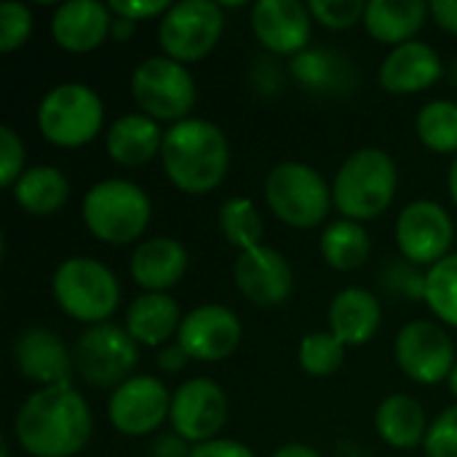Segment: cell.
I'll return each mask as SVG.
<instances>
[{
	"label": "cell",
	"mask_w": 457,
	"mask_h": 457,
	"mask_svg": "<svg viewBox=\"0 0 457 457\" xmlns=\"http://www.w3.org/2000/svg\"><path fill=\"white\" fill-rule=\"evenodd\" d=\"M187 270V252L174 238H150L131 257V278L147 292H166Z\"/></svg>",
	"instance_id": "cell-21"
},
{
	"label": "cell",
	"mask_w": 457,
	"mask_h": 457,
	"mask_svg": "<svg viewBox=\"0 0 457 457\" xmlns=\"http://www.w3.org/2000/svg\"><path fill=\"white\" fill-rule=\"evenodd\" d=\"M54 297L70 319L96 327L118 308L120 287L107 265L91 257H72L54 273Z\"/></svg>",
	"instance_id": "cell-5"
},
{
	"label": "cell",
	"mask_w": 457,
	"mask_h": 457,
	"mask_svg": "<svg viewBox=\"0 0 457 457\" xmlns=\"http://www.w3.org/2000/svg\"><path fill=\"white\" fill-rule=\"evenodd\" d=\"M137 361V340L115 324H96L86 329L72 351V364L78 375L94 388L123 386Z\"/></svg>",
	"instance_id": "cell-9"
},
{
	"label": "cell",
	"mask_w": 457,
	"mask_h": 457,
	"mask_svg": "<svg viewBox=\"0 0 457 457\" xmlns=\"http://www.w3.org/2000/svg\"><path fill=\"white\" fill-rule=\"evenodd\" d=\"M383 319V308L378 297L367 289L351 287L343 289L329 305L332 335L343 345H364L375 337Z\"/></svg>",
	"instance_id": "cell-22"
},
{
	"label": "cell",
	"mask_w": 457,
	"mask_h": 457,
	"mask_svg": "<svg viewBox=\"0 0 457 457\" xmlns=\"http://www.w3.org/2000/svg\"><path fill=\"white\" fill-rule=\"evenodd\" d=\"M431 13H434V19L439 21L442 29L457 35V0H434Z\"/></svg>",
	"instance_id": "cell-40"
},
{
	"label": "cell",
	"mask_w": 457,
	"mask_h": 457,
	"mask_svg": "<svg viewBox=\"0 0 457 457\" xmlns=\"http://www.w3.org/2000/svg\"><path fill=\"white\" fill-rule=\"evenodd\" d=\"M171 428L185 442H212L228 420V399L209 378H193L171 396Z\"/></svg>",
	"instance_id": "cell-13"
},
{
	"label": "cell",
	"mask_w": 457,
	"mask_h": 457,
	"mask_svg": "<svg viewBox=\"0 0 457 457\" xmlns=\"http://www.w3.org/2000/svg\"><path fill=\"white\" fill-rule=\"evenodd\" d=\"M375 426H378L380 439L396 450H415L428 436V423H426V412L420 402L404 394L388 396L378 407Z\"/></svg>",
	"instance_id": "cell-26"
},
{
	"label": "cell",
	"mask_w": 457,
	"mask_h": 457,
	"mask_svg": "<svg viewBox=\"0 0 457 457\" xmlns=\"http://www.w3.org/2000/svg\"><path fill=\"white\" fill-rule=\"evenodd\" d=\"M107 8L120 16V19H131V21H142V19H150V16H158V13H169L171 11V3L169 0H112L107 3Z\"/></svg>",
	"instance_id": "cell-38"
},
{
	"label": "cell",
	"mask_w": 457,
	"mask_h": 457,
	"mask_svg": "<svg viewBox=\"0 0 457 457\" xmlns=\"http://www.w3.org/2000/svg\"><path fill=\"white\" fill-rule=\"evenodd\" d=\"M442 72L445 67L439 54L428 43L410 40L386 56L380 67V86L391 94H418L431 88Z\"/></svg>",
	"instance_id": "cell-19"
},
{
	"label": "cell",
	"mask_w": 457,
	"mask_h": 457,
	"mask_svg": "<svg viewBox=\"0 0 457 457\" xmlns=\"http://www.w3.org/2000/svg\"><path fill=\"white\" fill-rule=\"evenodd\" d=\"M32 32V13L27 5L21 3H3L0 5V51L11 54L16 48H21L27 43Z\"/></svg>",
	"instance_id": "cell-34"
},
{
	"label": "cell",
	"mask_w": 457,
	"mask_h": 457,
	"mask_svg": "<svg viewBox=\"0 0 457 457\" xmlns=\"http://www.w3.org/2000/svg\"><path fill=\"white\" fill-rule=\"evenodd\" d=\"M423 447L428 457H457V404L431 423Z\"/></svg>",
	"instance_id": "cell-36"
},
{
	"label": "cell",
	"mask_w": 457,
	"mask_h": 457,
	"mask_svg": "<svg viewBox=\"0 0 457 457\" xmlns=\"http://www.w3.org/2000/svg\"><path fill=\"white\" fill-rule=\"evenodd\" d=\"M420 142L442 155L457 153V104L447 99L428 102L415 120Z\"/></svg>",
	"instance_id": "cell-29"
},
{
	"label": "cell",
	"mask_w": 457,
	"mask_h": 457,
	"mask_svg": "<svg viewBox=\"0 0 457 457\" xmlns=\"http://www.w3.org/2000/svg\"><path fill=\"white\" fill-rule=\"evenodd\" d=\"M220 228L230 246L249 252L260 246L262 236V220L257 206L249 198H228L220 209Z\"/></svg>",
	"instance_id": "cell-30"
},
{
	"label": "cell",
	"mask_w": 457,
	"mask_h": 457,
	"mask_svg": "<svg viewBox=\"0 0 457 457\" xmlns=\"http://www.w3.org/2000/svg\"><path fill=\"white\" fill-rule=\"evenodd\" d=\"M225 27V16L220 3L212 0H182L171 5L163 16L158 37L161 48L174 62H198L204 59L220 40Z\"/></svg>",
	"instance_id": "cell-10"
},
{
	"label": "cell",
	"mask_w": 457,
	"mask_h": 457,
	"mask_svg": "<svg viewBox=\"0 0 457 457\" xmlns=\"http://www.w3.org/2000/svg\"><path fill=\"white\" fill-rule=\"evenodd\" d=\"M179 308L177 303L163 292H147L139 295L126 313V332L145 345H161L174 332H179Z\"/></svg>",
	"instance_id": "cell-25"
},
{
	"label": "cell",
	"mask_w": 457,
	"mask_h": 457,
	"mask_svg": "<svg viewBox=\"0 0 457 457\" xmlns=\"http://www.w3.org/2000/svg\"><path fill=\"white\" fill-rule=\"evenodd\" d=\"M163 147V134L150 115H123L107 131V153L120 166H142Z\"/></svg>",
	"instance_id": "cell-24"
},
{
	"label": "cell",
	"mask_w": 457,
	"mask_h": 457,
	"mask_svg": "<svg viewBox=\"0 0 457 457\" xmlns=\"http://www.w3.org/2000/svg\"><path fill=\"white\" fill-rule=\"evenodd\" d=\"M345 345L332 332H311L300 343V364L308 375L327 378L343 367Z\"/></svg>",
	"instance_id": "cell-32"
},
{
	"label": "cell",
	"mask_w": 457,
	"mask_h": 457,
	"mask_svg": "<svg viewBox=\"0 0 457 457\" xmlns=\"http://www.w3.org/2000/svg\"><path fill=\"white\" fill-rule=\"evenodd\" d=\"M450 391L457 396V364L455 370H453V375H450Z\"/></svg>",
	"instance_id": "cell-46"
},
{
	"label": "cell",
	"mask_w": 457,
	"mask_h": 457,
	"mask_svg": "<svg viewBox=\"0 0 457 457\" xmlns=\"http://www.w3.org/2000/svg\"><path fill=\"white\" fill-rule=\"evenodd\" d=\"M110 8L96 0H72L56 8L51 19L54 40L72 54L94 51L104 43L107 32H112Z\"/></svg>",
	"instance_id": "cell-18"
},
{
	"label": "cell",
	"mask_w": 457,
	"mask_h": 457,
	"mask_svg": "<svg viewBox=\"0 0 457 457\" xmlns=\"http://www.w3.org/2000/svg\"><path fill=\"white\" fill-rule=\"evenodd\" d=\"M423 297L442 321L457 327V254L445 257L428 270Z\"/></svg>",
	"instance_id": "cell-31"
},
{
	"label": "cell",
	"mask_w": 457,
	"mask_h": 457,
	"mask_svg": "<svg viewBox=\"0 0 457 457\" xmlns=\"http://www.w3.org/2000/svg\"><path fill=\"white\" fill-rule=\"evenodd\" d=\"M295 75L308 86V88H332L340 86V72L345 70L340 59H335L327 51H303L300 56H295L292 62Z\"/></svg>",
	"instance_id": "cell-33"
},
{
	"label": "cell",
	"mask_w": 457,
	"mask_h": 457,
	"mask_svg": "<svg viewBox=\"0 0 457 457\" xmlns=\"http://www.w3.org/2000/svg\"><path fill=\"white\" fill-rule=\"evenodd\" d=\"M155 457H190V453H187V447L182 445V439L166 436V439H161V442L155 445Z\"/></svg>",
	"instance_id": "cell-42"
},
{
	"label": "cell",
	"mask_w": 457,
	"mask_h": 457,
	"mask_svg": "<svg viewBox=\"0 0 457 457\" xmlns=\"http://www.w3.org/2000/svg\"><path fill=\"white\" fill-rule=\"evenodd\" d=\"M187 361H190V356H187V351L179 343L177 345H166L161 351V356H158V364H161L163 372H179V370H185Z\"/></svg>",
	"instance_id": "cell-41"
},
{
	"label": "cell",
	"mask_w": 457,
	"mask_h": 457,
	"mask_svg": "<svg viewBox=\"0 0 457 457\" xmlns=\"http://www.w3.org/2000/svg\"><path fill=\"white\" fill-rule=\"evenodd\" d=\"M131 91L137 104L153 120H185L195 104V80L185 64L169 56L145 59L131 75Z\"/></svg>",
	"instance_id": "cell-8"
},
{
	"label": "cell",
	"mask_w": 457,
	"mask_h": 457,
	"mask_svg": "<svg viewBox=\"0 0 457 457\" xmlns=\"http://www.w3.org/2000/svg\"><path fill=\"white\" fill-rule=\"evenodd\" d=\"M233 276L241 295L262 308L281 305L292 295V268L287 257L262 244L249 252H241Z\"/></svg>",
	"instance_id": "cell-16"
},
{
	"label": "cell",
	"mask_w": 457,
	"mask_h": 457,
	"mask_svg": "<svg viewBox=\"0 0 457 457\" xmlns=\"http://www.w3.org/2000/svg\"><path fill=\"white\" fill-rule=\"evenodd\" d=\"M134 27H137V21H131V19H112V35L118 37V40H123V37H131L134 35Z\"/></svg>",
	"instance_id": "cell-44"
},
{
	"label": "cell",
	"mask_w": 457,
	"mask_h": 457,
	"mask_svg": "<svg viewBox=\"0 0 457 457\" xmlns=\"http://www.w3.org/2000/svg\"><path fill=\"white\" fill-rule=\"evenodd\" d=\"M86 228L107 244H131L150 225V198L129 179L96 182L83 198Z\"/></svg>",
	"instance_id": "cell-4"
},
{
	"label": "cell",
	"mask_w": 457,
	"mask_h": 457,
	"mask_svg": "<svg viewBox=\"0 0 457 457\" xmlns=\"http://www.w3.org/2000/svg\"><path fill=\"white\" fill-rule=\"evenodd\" d=\"M16 370L35 383L62 386L70 378V356L64 343L48 329H24L13 343Z\"/></svg>",
	"instance_id": "cell-20"
},
{
	"label": "cell",
	"mask_w": 457,
	"mask_h": 457,
	"mask_svg": "<svg viewBox=\"0 0 457 457\" xmlns=\"http://www.w3.org/2000/svg\"><path fill=\"white\" fill-rule=\"evenodd\" d=\"M11 190H13V201L27 214H35V217H48L59 212L70 195V185L56 166L27 169Z\"/></svg>",
	"instance_id": "cell-27"
},
{
	"label": "cell",
	"mask_w": 457,
	"mask_h": 457,
	"mask_svg": "<svg viewBox=\"0 0 457 457\" xmlns=\"http://www.w3.org/2000/svg\"><path fill=\"white\" fill-rule=\"evenodd\" d=\"M102 99L83 83H62L37 107L40 134L59 147H80L102 129Z\"/></svg>",
	"instance_id": "cell-7"
},
{
	"label": "cell",
	"mask_w": 457,
	"mask_h": 457,
	"mask_svg": "<svg viewBox=\"0 0 457 457\" xmlns=\"http://www.w3.org/2000/svg\"><path fill=\"white\" fill-rule=\"evenodd\" d=\"M24 166V145L21 139L13 134V129L0 126V185L3 187H13L19 182V177Z\"/></svg>",
	"instance_id": "cell-37"
},
{
	"label": "cell",
	"mask_w": 457,
	"mask_h": 457,
	"mask_svg": "<svg viewBox=\"0 0 457 457\" xmlns=\"http://www.w3.org/2000/svg\"><path fill=\"white\" fill-rule=\"evenodd\" d=\"M396 361L410 380L436 386L453 375L455 348L442 327L431 321H412L396 337Z\"/></svg>",
	"instance_id": "cell-11"
},
{
	"label": "cell",
	"mask_w": 457,
	"mask_h": 457,
	"mask_svg": "<svg viewBox=\"0 0 457 457\" xmlns=\"http://www.w3.org/2000/svg\"><path fill=\"white\" fill-rule=\"evenodd\" d=\"M177 343L198 361H222L241 343V321L225 305H201L190 311L177 332Z\"/></svg>",
	"instance_id": "cell-15"
},
{
	"label": "cell",
	"mask_w": 457,
	"mask_h": 457,
	"mask_svg": "<svg viewBox=\"0 0 457 457\" xmlns=\"http://www.w3.org/2000/svg\"><path fill=\"white\" fill-rule=\"evenodd\" d=\"M453 220L445 206L434 201L410 204L396 220V241L412 265H436L453 246Z\"/></svg>",
	"instance_id": "cell-12"
},
{
	"label": "cell",
	"mask_w": 457,
	"mask_h": 457,
	"mask_svg": "<svg viewBox=\"0 0 457 457\" xmlns=\"http://www.w3.org/2000/svg\"><path fill=\"white\" fill-rule=\"evenodd\" d=\"M161 158L179 190L201 195L225 179L230 150L220 126L204 118H185L163 134Z\"/></svg>",
	"instance_id": "cell-2"
},
{
	"label": "cell",
	"mask_w": 457,
	"mask_h": 457,
	"mask_svg": "<svg viewBox=\"0 0 457 457\" xmlns=\"http://www.w3.org/2000/svg\"><path fill=\"white\" fill-rule=\"evenodd\" d=\"M321 254L335 270H356L370 257V233L353 220H337L321 233Z\"/></svg>",
	"instance_id": "cell-28"
},
{
	"label": "cell",
	"mask_w": 457,
	"mask_h": 457,
	"mask_svg": "<svg viewBox=\"0 0 457 457\" xmlns=\"http://www.w3.org/2000/svg\"><path fill=\"white\" fill-rule=\"evenodd\" d=\"M273 457H321L313 447H308V445H287V447H281V450H276Z\"/></svg>",
	"instance_id": "cell-43"
},
{
	"label": "cell",
	"mask_w": 457,
	"mask_h": 457,
	"mask_svg": "<svg viewBox=\"0 0 457 457\" xmlns=\"http://www.w3.org/2000/svg\"><path fill=\"white\" fill-rule=\"evenodd\" d=\"M171 415L166 386L150 375L129 378L110 399V420L126 436H145Z\"/></svg>",
	"instance_id": "cell-14"
},
{
	"label": "cell",
	"mask_w": 457,
	"mask_h": 457,
	"mask_svg": "<svg viewBox=\"0 0 457 457\" xmlns=\"http://www.w3.org/2000/svg\"><path fill=\"white\" fill-rule=\"evenodd\" d=\"M265 198L281 222L308 230L321 225L329 214L332 190L316 169L297 161H287L268 174Z\"/></svg>",
	"instance_id": "cell-6"
},
{
	"label": "cell",
	"mask_w": 457,
	"mask_h": 457,
	"mask_svg": "<svg viewBox=\"0 0 457 457\" xmlns=\"http://www.w3.org/2000/svg\"><path fill=\"white\" fill-rule=\"evenodd\" d=\"M13 434L32 457H72L91 436V410L70 383L46 386L21 404Z\"/></svg>",
	"instance_id": "cell-1"
},
{
	"label": "cell",
	"mask_w": 457,
	"mask_h": 457,
	"mask_svg": "<svg viewBox=\"0 0 457 457\" xmlns=\"http://www.w3.org/2000/svg\"><path fill=\"white\" fill-rule=\"evenodd\" d=\"M190 457H257L246 445L233 439H212L204 445H195L190 450Z\"/></svg>",
	"instance_id": "cell-39"
},
{
	"label": "cell",
	"mask_w": 457,
	"mask_h": 457,
	"mask_svg": "<svg viewBox=\"0 0 457 457\" xmlns=\"http://www.w3.org/2000/svg\"><path fill=\"white\" fill-rule=\"evenodd\" d=\"M450 193H453V201L457 204V158L455 163H453V169H450Z\"/></svg>",
	"instance_id": "cell-45"
},
{
	"label": "cell",
	"mask_w": 457,
	"mask_h": 457,
	"mask_svg": "<svg viewBox=\"0 0 457 457\" xmlns=\"http://www.w3.org/2000/svg\"><path fill=\"white\" fill-rule=\"evenodd\" d=\"M308 11L316 21H321L329 29H348L367 13V3L364 0H311Z\"/></svg>",
	"instance_id": "cell-35"
},
{
	"label": "cell",
	"mask_w": 457,
	"mask_h": 457,
	"mask_svg": "<svg viewBox=\"0 0 457 457\" xmlns=\"http://www.w3.org/2000/svg\"><path fill=\"white\" fill-rule=\"evenodd\" d=\"M396 163L386 150L364 147L345 158L332 185V204L345 220H375L396 195Z\"/></svg>",
	"instance_id": "cell-3"
},
{
	"label": "cell",
	"mask_w": 457,
	"mask_h": 457,
	"mask_svg": "<svg viewBox=\"0 0 457 457\" xmlns=\"http://www.w3.org/2000/svg\"><path fill=\"white\" fill-rule=\"evenodd\" d=\"M249 21L257 40L273 54H303L311 40V11L297 0H260Z\"/></svg>",
	"instance_id": "cell-17"
},
{
	"label": "cell",
	"mask_w": 457,
	"mask_h": 457,
	"mask_svg": "<svg viewBox=\"0 0 457 457\" xmlns=\"http://www.w3.org/2000/svg\"><path fill=\"white\" fill-rule=\"evenodd\" d=\"M431 5L423 0H372L367 3V32L380 43L404 46L423 27Z\"/></svg>",
	"instance_id": "cell-23"
}]
</instances>
